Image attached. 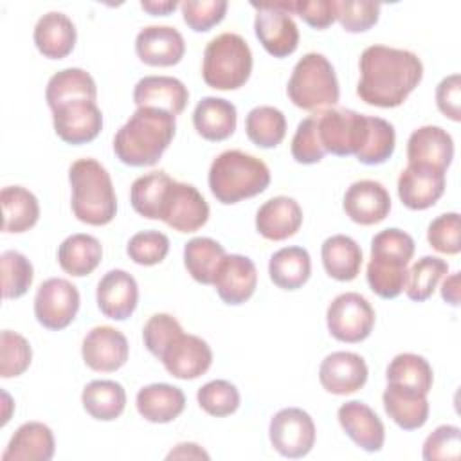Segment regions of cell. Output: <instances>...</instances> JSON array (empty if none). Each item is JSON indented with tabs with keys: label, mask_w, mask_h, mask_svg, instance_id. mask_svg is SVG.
I'll return each mask as SVG.
<instances>
[{
	"label": "cell",
	"mask_w": 461,
	"mask_h": 461,
	"mask_svg": "<svg viewBox=\"0 0 461 461\" xmlns=\"http://www.w3.org/2000/svg\"><path fill=\"white\" fill-rule=\"evenodd\" d=\"M358 67V97L380 108L400 106L423 77V63L414 52L387 45L364 49Z\"/></svg>",
	"instance_id": "cell-1"
},
{
	"label": "cell",
	"mask_w": 461,
	"mask_h": 461,
	"mask_svg": "<svg viewBox=\"0 0 461 461\" xmlns=\"http://www.w3.org/2000/svg\"><path fill=\"white\" fill-rule=\"evenodd\" d=\"M175 115L151 106L137 108L113 137L117 158L131 167L155 166L175 137Z\"/></svg>",
	"instance_id": "cell-2"
},
{
	"label": "cell",
	"mask_w": 461,
	"mask_h": 461,
	"mask_svg": "<svg viewBox=\"0 0 461 461\" xmlns=\"http://www.w3.org/2000/svg\"><path fill=\"white\" fill-rule=\"evenodd\" d=\"M72 212L88 225H106L115 218L117 196L106 167L95 158H79L68 169Z\"/></svg>",
	"instance_id": "cell-3"
},
{
	"label": "cell",
	"mask_w": 461,
	"mask_h": 461,
	"mask_svg": "<svg viewBox=\"0 0 461 461\" xmlns=\"http://www.w3.org/2000/svg\"><path fill=\"white\" fill-rule=\"evenodd\" d=\"M414 256V240L402 229H384L371 240L367 263L369 288L382 299L398 297L407 281V265Z\"/></svg>",
	"instance_id": "cell-4"
},
{
	"label": "cell",
	"mask_w": 461,
	"mask_h": 461,
	"mask_svg": "<svg viewBox=\"0 0 461 461\" xmlns=\"http://www.w3.org/2000/svg\"><path fill=\"white\" fill-rule=\"evenodd\" d=\"M270 184L268 166L245 151L227 149L220 153L209 167V189L225 205L252 198Z\"/></svg>",
	"instance_id": "cell-5"
},
{
	"label": "cell",
	"mask_w": 461,
	"mask_h": 461,
	"mask_svg": "<svg viewBox=\"0 0 461 461\" xmlns=\"http://www.w3.org/2000/svg\"><path fill=\"white\" fill-rule=\"evenodd\" d=\"M286 94L290 101L308 112H322L339 103L340 90L333 65L324 54L308 52L294 67Z\"/></svg>",
	"instance_id": "cell-6"
},
{
	"label": "cell",
	"mask_w": 461,
	"mask_h": 461,
	"mask_svg": "<svg viewBox=\"0 0 461 461\" xmlns=\"http://www.w3.org/2000/svg\"><path fill=\"white\" fill-rule=\"evenodd\" d=\"M252 72V52L249 43L236 32L212 38L203 50L202 77L216 90H236L243 86Z\"/></svg>",
	"instance_id": "cell-7"
},
{
	"label": "cell",
	"mask_w": 461,
	"mask_h": 461,
	"mask_svg": "<svg viewBox=\"0 0 461 461\" xmlns=\"http://www.w3.org/2000/svg\"><path fill=\"white\" fill-rule=\"evenodd\" d=\"M315 115L319 140L326 153L337 157L357 155L366 137L367 115L346 108H328Z\"/></svg>",
	"instance_id": "cell-8"
},
{
	"label": "cell",
	"mask_w": 461,
	"mask_h": 461,
	"mask_svg": "<svg viewBox=\"0 0 461 461\" xmlns=\"http://www.w3.org/2000/svg\"><path fill=\"white\" fill-rule=\"evenodd\" d=\"M326 324L333 339L357 344L371 335L375 326V310L364 295L357 292H344L330 303Z\"/></svg>",
	"instance_id": "cell-9"
},
{
	"label": "cell",
	"mask_w": 461,
	"mask_h": 461,
	"mask_svg": "<svg viewBox=\"0 0 461 461\" xmlns=\"http://www.w3.org/2000/svg\"><path fill=\"white\" fill-rule=\"evenodd\" d=\"M272 447L285 457L299 459L310 454L315 443V423L299 407H286L274 414L268 425Z\"/></svg>",
	"instance_id": "cell-10"
},
{
	"label": "cell",
	"mask_w": 461,
	"mask_h": 461,
	"mask_svg": "<svg viewBox=\"0 0 461 461\" xmlns=\"http://www.w3.org/2000/svg\"><path fill=\"white\" fill-rule=\"evenodd\" d=\"M256 9L254 31L263 49L274 58H286L299 45V29L292 14L277 5V2L250 4Z\"/></svg>",
	"instance_id": "cell-11"
},
{
	"label": "cell",
	"mask_w": 461,
	"mask_h": 461,
	"mask_svg": "<svg viewBox=\"0 0 461 461\" xmlns=\"http://www.w3.org/2000/svg\"><path fill=\"white\" fill-rule=\"evenodd\" d=\"M79 292L77 288L63 279L50 277L43 281L34 297V317L36 321L52 331L67 328L77 315Z\"/></svg>",
	"instance_id": "cell-12"
},
{
	"label": "cell",
	"mask_w": 461,
	"mask_h": 461,
	"mask_svg": "<svg viewBox=\"0 0 461 461\" xmlns=\"http://www.w3.org/2000/svg\"><path fill=\"white\" fill-rule=\"evenodd\" d=\"M160 220L178 232H194L207 223L209 205L194 185L173 180L162 203Z\"/></svg>",
	"instance_id": "cell-13"
},
{
	"label": "cell",
	"mask_w": 461,
	"mask_h": 461,
	"mask_svg": "<svg viewBox=\"0 0 461 461\" xmlns=\"http://www.w3.org/2000/svg\"><path fill=\"white\" fill-rule=\"evenodd\" d=\"M56 135L72 146L94 140L103 130V113L95 101L74 99L52 110Z\"/></svg>",
	"instance_id": "cell-14"
},
{
	"label": "cell",
	"mask_w": 461,
	"mask_h": 461,
	"mask_svg": "<svg viewBox=\"0 0 461 461\" xmlns=\"http://www.w3.org/2000/svg\"><path fill=\"white\" fill-rule=\"evenodd\" d=\"M445 171L429 164H407L398 176V196L412 211L432 207L445 193Z\"/></svg>",
	"instance_id": "cell-15"
},
{
	"label": "cell",
	"mask_w": 461,
	"mask_h": 461,
	"mask_svg": "<svg viewBox=\"0 0 461 461\" xmlns=\"http://www.w3.org/2000/svg\"><path fill=\"white\" fill-rule=\"evenodd\" d=\"M81 355L90 369L112 373L126 364L130 346L119 330L112 326H95L85 335Z\"/></svg>",
	"instance_id": "cell-16"
},
{
	"label": "cell",
	"mask_w": 461,
	"mask_h": 461,
	"mask_svg": "<svg viewBox=\"0 0 461 461\" xmlns=\"http://www.w3.org/2000/svg\"><path fill=\"white\" fill-rule=\"evenodd\" d=\"M166 371L180 380H194L202 376L212 364V351L209 344L184 331L175 337L160 357Z\"/></svg>",
	"instance_id": "cell-17"
},
{
	"label": "cell",
	"mask_w": 461,
	"mask_h": 461,
	"mask_svg": "<svg viewBox=\"0 0 461 461\" xmlns=\"http://www.w3.org/2000/svg\"><path fill=\"white\" fill-rule=\"evenodd\" d=\"M321 385L337 396L357 393L367 382L366 360L351 351L330 353L319 367Z\"/></svg>",
	"instance_id": "cell-18"
},
{
	"label": "cell",
	"mask_w": 461,
	"mask_h": 461,
	"mask_svg": "<svg viewBox=\"0 0 461 461\" xmlns=\"http://www.w3.org/2000/svg\"><path fill=\"white\" fill-rule=\"evenodd\" d=\"M139 59L151 67H173L185 52L184 36L171 25H148L135 38Z\"/></svg>",
	"instance_id": "cell-19"
},
{
	"label": "cell",
	"mask_w": 461,
	"mask_h": 461,
	"mask_svg": "<svg viewBox=\"0 0 461 461\" xmlns=\"http://www.w3.org/2000/svg\"><path fill=\"white\" fill-rule=\"evenodd\" d=\"M344 211L358 225H375L389 216V191L376 180H357L344 194Z\"/></svg>",
	"instance_id": "cell-20"
},
{
	"label": "cell",
	"mask_w": 461,
	"mask_h": 461,
	"mask_svg": "<svg viewBox=\"0 0 461 461\" xmlns=\"http://www.w3.org/2000/svg\"><path fill=\"white\" fill-rule=\"evenodd\" d=\"M220 299L227 304H243L258 285V270L250 258L241 254L225 256L212 281Z\"/></svg>",
	"instance_id": "cell-21"
},
{
	"label": "cell",
	"mask_w": 461,
	"mask_h": 461,
	"mask_svg": "<svg viewBox=\"0 0 461 461\" xmlns=\"http://www.w3.org/2000/svg\"><path fill=\"white\" fill-rule=\"evenodd\" d=\"M97 306L101 313L113 321H126L137 308L139 286L131 274L126 270H110L106 272L95 292Z\"/></svg>",
	"instance_id": "cell-22"
},
{
	"label": "cell",
	"mask_w": 461,
	"mask_h": 461,
	"mask_svg": "<svg viewBox=\"0 0 461 461\" xmlns=\"http://www.w3.org/2000/svg\"><path fill=\"white\" fill-rule=\"evenodd\" d=\"M339 423L342 430L366 452H378L385 441V429L378 414L364 402L351 400L339 407Z\"/></svg>",
	"instance_id": "cell-23"
},
{
	"label": "cell",
	"mask_w": 461,
	"mask_h": 461,
	"mask_svg": "<svg viewBox=\"0 0 461 461\" xmlns=\"http://www.w3.org/2000/svg\"><path fill=\"white\" fill-rule=\"evenodd\" d=\"M189 101L187 86L171 76H144L133 88V103L137 108H160L175 117L184 112Z\"/></svg>",
	"instance_id": "cell-24"
},
{
	"label": "cell",
	"mask_w": 461,
	"mask_h": 461,
	"mask_svg": "<svg viewBox=\"0 0 461 461\" xmlns=\"http://www.w3.org/2000/svg\"><path fill=\"white\" fill-rule=\"evenodd\" d=\"M382 402L387 416L403 430H416L429 418L427 394L414 387L387 382Z\"/></svg>",
	"instance_id": "cell-25"
},
{
	"label": "cell",
	"mask_w": 461,
	"mask_h": 461,
	"mask_svg": "<svg viewBox=\"0 0 461 461\" xmlns=\"http://www.w3.org/2000/svg\"><path fill=\"white\" fill-rule=\"evenodd\" d=\"M454 158V140L441 126H420L407 140L409 164H429L447 171Z\"/></svg>",
	"instance_id": "cell-26"
},
{
	"label": "cell",
	"mask_w": 461,
	"mask_h": 461,
	"mask_svg": "<svg viewBox=\"0 0 461 461\" xmlns=\"http://www.w3.org/2000/svg\"><path fill=\"white\" fill-rule=\"evenodd\" d=\"M303 223V209L290 196H274L256 212L258 232L270 241H283L294 236Z\"/></svg>",
	"instance_id": "cell-27"
},
{
	"label": "cell",
	"mask_w": 461,
	"mask_h": 461,
	"mask_svg": "<svg viewBox=\"0 0 461 461\" xmlns=\"http://www.w3.org/2000/svg\"><path fill=\"white\" fill-rule=\"evenodd\" d=\"M54 448L56 443L50 427L41 421H25L9 439L2 461H50Z\"/></svg>",
	"instance_id": "cell-28"
},
{
	"label": "cell",
	"mask_w": 461,
	"mask_h": 461,
	"mask_svg": "<svg viewBox=\"0 0 461 461\" xmlns=\"http://www.w3.org/2000/svg\"><path fill=\"white\" fill-rule=\"evenodd\" d=\"M34 45L49 59H61L68 56L76 45V25L59 11H49L34 25Z\"/></svg>",
	"instance_id": "cell-29"
},
{
	"label": "cell",
	"mask_w": 461,
	"mask_h": 461,
	"mask_svg": "<svg viewBox=\"0 0 461 461\" xmlns=\"http://www.w3.org/2000/svg\"><path fill=\"white\" fill-rule=\"evenodd\" d=\"M238 122L236 106L223 97H202L193 112V124L205 140L220 142L229 139Z\"/></svg>",
	"instance_id": "cell-30"
},
{
	"label": "cell",
	"mask_w": 461,
	"mask_h": 461,
	"mask_svg": "<svg viewBox=\"0 0 461 461\" xmlns=\"http://www.w3.org/2000/svg\"><path fill=\"white\" fill-rule=\"evenodd\" d=\"M135 405L139 414L151 423H169L178 418L185 407L182 389L169 384H149L139 389Z\"/></svg>",
	"instance_id": "cell-31"
},
{
	"label": "cell",
	"mask_w": 461,
	"mask_h": 461,
	"mask_svg": "<svg viewBox=\"0 0 461 461\" xmlns=\"http://www.w3.org/2000/svg\"><path fill=\"white\" fill-rule=\"evenodd\" d=\"M321 258L326 274L337 281H353L364 259L360 245L346 234L326 238L321 247Z\"/></svg>",
	"instance_id": "cell-32"
},
{
	"label": "cell",
	"mask_w": 461,
	"mask_h": 461,
	"mask_svg": "<svg viewBox=\"0 0 461 461\" xmlns=\"http://www.w3.org/2000/svg\"><path fill=\"white\" fill-rule=\"evenodd\" d=\"M103 258V247L92 234L77 232L65 238L58 249V263L68 276L83 277L92 274Z\"/></svg>",
	"instance_id": "cell-33"
},
{
	"label": "cell",
	"mask_w": 461,
	"mask_h": 461,
	"mask_svg": "<svg viewBox=\"0 0 461 461\" xmlns=\"http://www.w3.org/2000/svg\"><path fill=\"white\" fill-rule=\"evenodd\" d=\"M4 232H25L32 229L40 218L38 198L22 185H7L0 193Z\"/></svg>",
	"instance_id": "cell-34"
},
{
	"label": "cell",
	"mask_w": 461,
	"mask_h": 461,
	"mask_svg": "<svg viewBox=\"0 0 461 461\" xmlns=\"http://www.w3.org/2000/svg\"><path fill=\"white\" fill-rule=\"evenodd\" d=\"M272 283L281 290L301 288L312 274V259L303 247H283L268 261Z\"/></svg>",
	"instance_id": "cell-35"
},
{
	"label": "cell",
	"mask_w": 461,
	"mask_h": 461,
	"mask_svg": "<svg viewBox=\"0 0 461 461\" xmlns=\"http://www.w3.org/2000/svg\"><path fill=\"white\" fill-rule=\"evenodd\" d=\"M45 99L50 110L74 99H97V86L94 77L83 68H63L56 72L45 88Z\"/></svg>",
	"instance_id": "cell-36"
},
{
	"label": "cell",
	"mask_w": 461,
	"mask_h": 461,
	"mask_svg": "<svg viewBox=\"0 0 461 461\" xmlns=\"http://www.w3.org/2000/svg\"><path fill=\"white\" fill-rule=\"evenodd\" d=\"M85 411L99 421L119 418L126 407V391L115 380H92L81 393Z\"/></svg>",
	"instance_id": "cell-37"
},
{
	"label": "cell",
	"mask_w": 461,
	"mask_h": 461,
	"mask_svg": "<svg viewBox=\"0 0 461 461\" xmlns=\"http://www.w3.org/2000/svg\"><path fill=\"white\" fill-rule=\"evenodd\" d=\"M173 178L166 171H151L133 180L130 202L137 214L148 220H160L162 203Z\"/></svg>",
	"instance_id": "cell-38"
},
{
	"label": "cell",
	"mask_w": 461,
	"mask_h": 461,
	"mask_svg": "<svg viewBox=\"0 0 461 461\" xmlns=\"http://www.w3.org/2000/svg\"><path fill=\"white\" fill-rule=\"evenodd\" d=\"M225 249L212 238H193L184 247V265L191 277L202 285H212L216 270L225 258Z\"/></svg>",
	"instance_id": "cell-39"
},
{
	"label": "cell",
	"mask_w": 461,
	"mask_h": 461,
	"mask_svg": "<svg viewBox=\"0 0 461 461\" xmlns=\"http://www.w3.org/2000/svg\"><path fill=\"white\" fill-rule=\"evenodd\" d=\"M245 131L258 148H276L286 135L285 113L274 106H256L247 113Z\"/></svg>",
	"instance_id": "cell-40"
},
{
	"label": "cell",
	"mask_w": 461,
	"mask_h": 461,
	"mask_svg": "<svg viewBox=\"0 0 461 461\" xmlns=\"http://www.w3.org/2000/svg\"><path fill=\"white\" fill-rule=\"evenodd\" d=\"M394 146H396L394 126L382 117L367 115L366 137L355 157L358 162L367 166L384 164L387 158L393 157Z\"/></svg>",
	"instance_id": "cell-41"
},
{
	"label": "cell",
	"mask_w": 461,
	"mask_h": 461,
	"mask_svg": "<svg viewBox=\"0 0 461 461\" xmlns=\"http://www.w3.org/2000/svg\"><path fill=\"white\" fill-rule=\"evenodd\" d=\"M447 272H448V263L445 259L436 256L420 258L411 267V270H407V281L403 288L407 297L416 303L427 301L434 294L441 277L447 276Z\"/></svg>",
	"instance_id": "cell-42"
},
{
	"label": "cell",
	"mask_w": 461,
	"mask_h": 461,
	"mask_svg": "<svg viewBox=\"0 0 461 461\" xmlns=\"http://www.w3.org/2000/svg\"><path fill=\"white\" fill-rule=\"evenodd\" d=\"M385 378L391 384L409 385L429 394V391L432 389L434 373L430 364L423 357L414 353H400L389 362Z\"/></svg>",
	"instance_id": "cell-43"
},
{
	"label": "cell",
	"mask_w": 461,
	"mask_h": 461,
	"mask_svg": "<svg viewBox=\"0 0 461 461\" xmlns=\"http://www.w3.org/2000/svg\"><path fill=\"white\" fill-rule=\"evenodd\" d=\"M0 265L4 299H18L25 295L34 279L32 263L18 250H5L0 258Z\"/></svg>",
	"instance_id": "cell-44"
},
{
	"label": "cell",
	"mask_w": 461,
	"mask_h": 461,
	"mask_svg": "<svg viewBox=\"0 0 461 461\" xmlns=\"http://www.w3.org/2000/svg\"><path fill=\"white\" fill-rule=\"evenodd\" d=\"M32 358L31 344L25 337L16 331L4 330L0 333V376L13 378L20 376Z\"/></svg>",
	"instance_id": "cell-45"
},
{
	"label": "cell",
	"mask_w": 461,
	"mask_h": 461,
	"mask_svg": "<svg viewBox=\"0 0 461 461\" xmlns=\"http://www.w3.org/2000/svg\"><path fill=\"white\" fill-rule=\"evenodd\" d=\"M198 405L211 416L223 418L238 411L240 393L236 385L227 380H211L203 384L196 393Z\"/></svg>",
	"instance_id": "cell-46"
},
{
	"label": "cell",
	"mask_w": 461,
	"mask_h": 461,
	"mask_svg": "<svg viewBox=\"0 0 461 461\" xmlns=\"http://www.w3.org/2000/svg\"><path fill=\"white\" fill-rule=\"evenodd\" d=\"M126 252L133 263L153 267L167 256L169 240L160 230H140L130 238Z\"/></svg>",
	"instance_id": "cell-47"
},
{
	"label": "cell",
	"mask_w": 461,
	"mask_h": 461,
	"mask_svg": "<svg viewBox=\"0 0 461 461\" xmlns=\"http://www.w3.org/2000/svg\"><path fill=\"white\" fill-rule=\"evenodd\" d=\"M335 13L344 31L364 32L378 22L380 4L366 0H335Z\"/></svg>",
	"instance_id": "cell-48"
},
{
	"label": "cell",
	"mask_w": 461,
	"mask_h": 461,
	"mask_svg": "<svg viewBox=\"0 0 461 461\" xmlns=\"http://www.w3.org/2000/svg\"><path fill=\"white\" fill-rule=\"evenodd\" d=\"M180 322L169 313H155L151 315L142 330V340L148 351L160 360L162 353L169 346V342L182 333Z\"/></svg>",
	"instance_id": "cell-49"
},
{
	"label": "cell",
	"mask_w": 461,
	"mask_h": 461,
	"mask_svg": "<svg viewBox=\"0 0 461 461\" xmlns=\"http://www.w3.org/2000/svg\"><path fill=\"white\" fill-rule=\"evenodd\" d=\"M326 151L321 146L317 131V115H308L297 124L292 139V157L299 164H317L324 158Z\"/></svg>",
	"instance_id": "cell-50"
},
{
	"label": "cell",
	"mask_w": 461,
	"mask_h": 461,
	"mask_svg": "<svg viewBox=\"0 0 461 461\" xmlns=\"http://www.w3.org/2000/svg\"><path fill=\"white\" fill-rule=\"evenodd\" d=\"M430 247L441 254H457L461 250V221L457 212H445L434 218L427 229Z\"/></svg>",
	"instance_id": "cell-51"
},
{
	"label": "cell",
	"mask_w": 461,
	"mask_h": 461,
	"mask_svg": "<svg viewBox=\"0 0 461 461\" xmlns=\"http://www.w3.org/2000/svg\"><path fill=\"white\" fill-rule=\"evenodd\" d=\"M227 7L229 4L225 0H202V2L185 0L180 4L184 22L187 23L189 29L196 32H205L214 25H218L225 16Z\"/></svg>",
	"instance_id": "cell-52"
},
{
	"label": "cell",
	"mask_w": 461,
	"mask_h": 461,
	"mask_svg": "<svg viewBox=\"0 0 461 461\" xmlns=\"http://www.w3.org/2000/svg\"><path fill=\"white\" fill-rule=\"evenodd\" d=\"M277 5L301 16L313 29H326L337 20L335 0H281Z\"/></svg>",
	"instance_id": "cell-53"
},
{
	"label": "cell",
	"mask_w": 461,
	"mask_h": 461,
	"mask_svg": "<svg viewBox=\"0 0 461 461\" xmlns=\"http://www.w3.org/2000/svg\"><path fill=\"white\" fill-rule=\"evenodd\" d=\"M461 430L456 425H439L423 443L425 461H448L459 457Z\"/></svg>",
	"instance_id": "cell-54"
},
{
	"label": "cell",
	"mask_w": 461,
	"mask_h": 461,
	"mask_svg": "<svg viewBox=\"0 0 461 461\" xmlns=\"http://www.w3.org/2000/svg\"><path fill=\"white\" fill-rule=\"evenodd\" d=\"M436 104L439 112L450 121H461V77L450 74L443 77L436 88Z\"/></svg>",
	"instance_id": "cell-55"
},
{
	"label": "cell",
	"mask_w": 461,
	"mask_h": 461,
	"mask_svg": "<svg viewBox=\"0 0 461 461\" xmlns=\"http://www.w3.org/2000/svg\"><path fill=\"white\" fill-rule=\"evenodd\" d=\"M166 459H209V454L196 443H178Z\"/></svg>",
	"instance_id": "cell-56"
},
{
	"label": "cell",
	"mask_w": 461,
	"mask_h": 461,
	"mask_svg": "<svg viewBox=\"0 0 461 461\" xmlns=\"http://www.w3.org/2000/svg\"><path fill=\"white\" fill-rule=\"evenodd\" d=\"M441 297L452 306L459 304V272H454L452 276L445 277L441 285Z\"/></svg>",
	"instance_id": "cell-57"
},
{
	"label": "cell",
	"mask_w": 461,
	"mask_h": 461,
	"mask_svg": "<svg viewBox=\"0 0 461 461\" xmlns=\"http://www.w3.org/2000/svg\"><path fill=\"white\" fill-rule=\"evenodd\" d=\"M176 5H178V2H175V0H160V2H157V0H142L140 2V7L144 11H148L149 14H153V16H166L171 11H175Z\"/></svg>",
	"instance_id": "cell-58"
}]
</instances>
